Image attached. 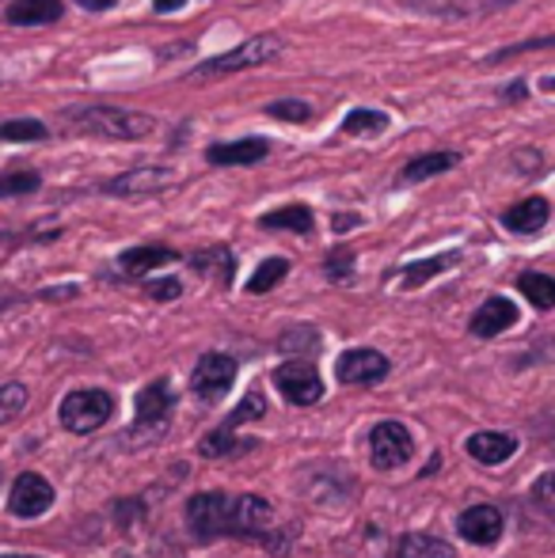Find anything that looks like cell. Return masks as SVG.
Returning <instances> with one entry per match:
<instances>
[{"label": "cell", "mask_w": 555, "mask_h": 558, "mask_svg": "<svg viewBox=\"0 0 555 558\" xmlns=\"http://www.w3.org/2000/svg\"><path fill=\"white\" fill-rule=\"evenodd\" d=\"M415 456V437L403 422H377L370 429V460L377 471H393V468H403V463Z\"/></svg>", "instance_id": "obj_7"}, {"label": "cell", "mask_w": 555, "mask_h": 558, "mask_svg": "<svg viewBox=\"0 0 555 558\" xmlns=\"http://www.w3.org/2000/svg\"><path fill=\"white\" fill-rule=\"evenodd\" d=\"M50 506H53V486L46 483L38 471H23L12 483V490H8V509H12L15 517H23V521H35V517H43Z\"/></svg>", "instance_id": "obj_12"}, {"label": "cell", "mask_w": 555, "mask_h": 558, "mask_svg": "<svg viewBox=\"0 0 555 558\" xmlns=\"http://www.w3.org/2000/svg\"><path fill=\"white\" fill-rule=\"evenodd\" d=\"M460 160H464V156H460L457 148H434V153H419L400 168L396 186H419V183H426V179L449 175L453 168H460Z\"/></svg>", "instance_id": "obj_14"}, {"label": "cell", "mask_w": 555, "mask_h": 558, "mask_svg": "<svg viewBox=\"0 0 555 558\" xmlns=\"http://www.w3.org/2000/svg\"><path fill=\"white\" fill-rule=\"evenodd\" d=\"M111 414H114V399H111V391H104V388L69 391L58 407L61 426L76 437H88V434H96V429H104L107 422H111Z\"/></svg>", "instance_id": "obj_5"}, {"label": "cell", "mask_w": 555, "mask_h": 558, "mask_svg": "<svg viewBox=\"0 0 555 558\" xmlns=\"http://www.w3.org/2000/svg\"><path fill=\"white\" fill-rule=\"evenodd\" d=\"M186 263L194 266V270L202 274V278H209V281H217L221 289H229L232 286V278H237V255H232L225 243H217V247H202V251H194Z\"/></svg>", "instance_id": "obj_20"}, {"label": "cell", "mask_w": 555, "mask_h": 558, "mask_svg": "<svg viewBox=\"0 0 555 558\" xmlns=\"http://www.w3.org/2000/svg\"><path fill=\"white\" fill-rule=\"evenodd\" d=\"M263 396L260 391H252V396L244 399V407H237V411L229 414V422H225V429H232V426H240V422H248V418H263Z\"/></svg>", "instance_id": "obj_37"}, {"label": "cell", "mask_w": 555, "mask_h": 558, "mask_svg": "<svg viewBox=\"0 0 555 558\" xmlns=\"http://www.w3.org/2000/svg\"><path fill=\"white\" fill-rule=\"evenodd\" d=\"M388 118L385 111H377V107H354L347 118H342L339 133L342 137H381V133L388 130Z\"/></svg>", "instance_id": "obj_25"}, {"label": "cell", "mask_w": 555, "mask_h": 558, "mask_svg": "<svg viewBox=\"0 0 555 558\" xmlns=\"http://www.w3.org/2000/svg\"><path fill=\"white\" fill-rule=\"evenodd\" d=\"M263 114H270L275 122H289V125H309L316 111H312V104H304V99H275V104L263 107Z\"/></svg>", "instance_id": "obj_31"}, {"label": "cell", "mask_w": 555, "mask_h": 558, "mask_svg": "<svg viewBox=\"0 0 555 558\" xmlns=\"http://www.w3.org/2000/svg\"><path fill=\"white\" fill-rule=\"evenodd\" d=\"M552 46H555V35L526 38V43L503 46V50H498V53H491V58H483L480 65H498V61H510V58H518V53H529V50H552Z\"/></svg>", "instance_id": "obj_35"}, {"label": "cell", "mask_w": 555, "mask_h": 558, "mask_svg": "<svg viewBox=\"0 0 555 558\" xmlns=\"http://www.w3.org/2000/svg\"><path fill=\"white\" fill-rule=\"evenodd\" d=\"M529 509L555 524V471H544V475L529 486Z\"/></svg>", "instance_id": "obj_30"}, {"label": "cell", "mask_w": 555, "mask_h": 558, "mask_svg": "<svg viewBox=\"0 0 555 558\" xmlns=\"http://www.w3.org/2000/svg\"><path fill=\"white\" fill-rule=\"evenodd\" d=\"M503 228L506 232H514V235H536L544 225L552 221V202L548 198H541V194H533V198H521V202H514L510 209H503Z\"/></svg>", "instance_id": "obj_17"}, {"label": "cell", "mask_w": 555, "mask_h": 558, "mask_svg": "<svg viewBox=\"0 0 555 558\" xmlns=\"http://www.w3.org/2000/svg\"><path fill=\"white\" fill-rule=\"evenodd\" d=\"M514 286L521 289V296H526L536 312H552L555 308V278H552V274L526 270V274H518V281H514Z\"/></svg>", "instance_id": "obj_26"}, {"label": "cell", "mask_w": 555, "mask_h": 558, "mask_svg": "<svg viewBox=\"0 0 555 558\" xmlns=\"http://www.w3.org/2000/svg\"><path fill=\"white\" fill-rule=\"evenodd\" d=\"M541 160H544V156L536 153V148H529V145H521L518 153L510 156V163H514V168H518L521 175H529V179H533V171L541 168Z\"/></svg>", "instance_id": "obj_38"}, {"label": "cell", "mask_w": 555, "mask_h": 558, "mask_svg": "<svg viewBox=\"0 0 555 558\" xmlns=\"http://www.w3.org/2000/svg\"><path fill=\"white\" fill-rule=\"evenodd\" d=\"M270 156L267 137H240V141H217L206 148V163L214 168H252Z\"/></svg>", "instance_id": "obj_13"}, {"label": "cell", "mask_w": 555, "mask_h": 558, "mask_svg": "<svg viewBox=\"0 0 555 558\" xmlns=\"http://www.w3.org/2000/svg\"><path fill=\"white\" fill-rule=\"evenodd\" d=\"M518 304L510 301V296H491V301H483L480 308L472 312V319H468V331L475 338H498L503 331H510L514 324H518Z\"/></svg>", "instance_id": "obj_16"}, {"label": "cell", "mask_w": 555, "mask_h": 558, "mask_svg": "<svg viewBox=\"0 0 555 558\" xmlns=\"http://www.w3.org/2000/svg\"><path fill=\"white\" fill-rule=\"evenodd\" d=\"M503 529H506V521H503V509L498 506H472V509H464L457 521L460 539H468V544H475V547L498 544V539H503Z\"/></svg>", "instance_id": "obj_15"}, {"label": "cell", "mask_w": 555, "mask_h": 558, "mask_svg": "<svg viewBox=\"0 0 555 558\" xmlns=\"http://www.w3.org/2000/svg\"><path fill=\"white\" fill-rule=\"evenodd\" d=\"M286 53V43L278 35H252L244 43H237L232 50L217 53V58H206L191 69V76H237V73H252V69L275 65V61Z\"/></svg>", "instance_id": "obj_3"}, {"label": "cell", "mask_w": 555, "mask_h": 558, "mask_svg": "<svg viewBox=\"0 0 555 558\" xmlns=\"http://www.w3.org/2000/svg\"><path fill=\"white\" fill-rule=\"evenodd\" d=\"M27 388L23 384H0V426H8V422H15L23 411H27Z\"/></svg>", "instance_id": "obj_33"}, {"label": "cell", "mask_w": 555, "mask_h": 558, "mask_svg": "<svg viewBox=\"0 0 555 558\" xmlns=\"http://www.w3.org/2000/svg\"><path fill=\"white\" fill-rule=\"evenodd\" d=\"M202 456H217V460H225V456H240V452H248L252 448V441H237L232 437V429H214V434H206L202 437Z\"/></svg>", "instance_id": "obj_32"}, {"label": "cell", "mask_w": 555, "mask_h": 558, "mask_svg": "<svg viewBox=\"0 0 555 558\" xmlns=\"http://www.w3.org/2000/svg\"><path fill=\"white\" fill-rule=\"evenodd\" d=\"M61 122L84 137L104 141H141L156 130V118L145 111H126L114 104H73L61 111Z\"/></svg>", "instance_id": "obj_2"}, {"label": "cell", "mask_w": 555, "mask_h": 558, "mask_svg": "<svg viewBox=\"0 0 555 558\" xmlns=\"http://www.w3.org/2000/svg\"><path fill=\"white\" fill-rule=\"evenodd\" d=\"M81 12H92V15H104V12H111V8H119L122 0H73Z\"/></svg>", "instance_id": "obj_40"}, {"label": "cell", "mask_w": 555, "mask_h": 558, "mask_svg": "<svg viewBox=\"0 0 555 558\" xmlns=\"http://www.w3.org/2000/svg\"><path fill=\"white\" fill-rule=\"evenodd\" d=\"M183 8H186V0H153L156 15H176V12H183Z\"/></svg>", "instance_id": "obj_42"}, {"label": "cell", "mask_w": 555, "mask_h": 558, "mask_svg": "<svg viewBox=\"0 0 555 558\" xmlns=\"http://www.w3.org/2000/svg\"><path fill=\"white\" fill-rule=\"evenodd\" d=\"M50 137V125L38 118H8L0 122V145H35Z\"/></svg>", "instance_id": "obj_27"}, {"label": "cell", "mask_w": 555, "mask_h": 558, "mask_svg": "<svg viewBox=\"0 0 555 558\" xmlns=\"http://www.w3.org/2000/svg\"><path fill=\"white\" fill-rule=\"evenodd\" d=\"M0 558H35V555H0Z\"/></svg>", "instance_id": "obj_45"}, {"label": "cell", "mask_w": 555, "mask_h": 558, "mask_svg": "<svg viewBox=\"0 0 555 558\" xmlns=\"http://www.w3.org/2000/svg\"><path fill=\"white\" fill-rule=\"evenodd\" d=\"M324 274H327V281H350V278H354V251H350V247L327 251Z\"/></svg>", "instance_id": "obj_34"}, {"label": "cell", "mask_w": 555, "mask_h": 558, "mask_svg": "<svg viewBox=\"0 0 555 558\" xmlns=\"http://www.w3.org/2000/svg\"><path fill=\"white\" fill-rule=\"evenodd\" d=\"M81 289L76 286H65V289H46V293H38V296H46V301H61V296H76Z\"/></svg>", "instance_id": "obj_43"}, {"label": "cell", "mask_w": 555, "mask_h": 558, "mask_svg": "<svg viewBox=\"0 0 555 558\" xmlns=\"http://www.w3.org/2000/svg\"><path fill=\"white\" fill-rule=\"evenodd\" d=\"M510 4H518V0H403L408 12L434 15V20H445V23L483 20V15L506 12Z\"/></svg>", "instance_id": "obj_11"}, {"label": "cell", "mask_w": 555, "mask_h": 558, "mask_svg": "<svg viewBox=\"0 0 555 558\" xmlns=\"http://www.w3.org/2000/svg\"><path fill=\"white\" fill-rule=\"evenodd\" d=\"M0 84H4V76H0Z\"/></svg>", "instance_id": "obj_46"}, {"label": "cell", "mask_w": 555, "mask_h": 558, "mask_svg": "<svg viewBox=\"0 0 555 558\" xmlns=\"http://www.w3.org/2000/svg\"><path fill=\"white\" fill-rule=\"evenodd\" d=\"M286 278H289V258L270 255V258H263V263L255 266L252 278H248V293L263 296V293H270V289H278Z\"/></svg>", "instance_id": "obj_28"}, {"label": "cell", "mask_w": 555, "mask_h": 558, "mask_svg": "<svg viewBox=\"0 0 555 558\" xmlns=\"http://www.w3.org/2000/svg\"><path fill=\"white\" fill-rule=\"evenodd\" d=\"M65 15V0H12L4 8L8 27H50Z\"/></svg>", "instance_id": "obj_19"}, {"label": "cell", "mask_w": 555, "mask_h": 558, "mask_svg": "<svg viewBox=\"0 0 555 558\" xmlns=\"http://www.w3.org/2000/svg\"><path fill=\"white\" fill-rule=\"evenodd\" d=\"M232 380H237V357L229 353H202L198 365L191 373V391L202 399V403H221L229 396Z\"/></svg>", "instance_id": "obj_8"}, {"label": "cell", "mask_w": 555, "mask_h": 558, "mask_svg": "<svg viewBox=\"0 0 555 558\" xmlns=\"http://www.w3.org/2000/svg\"><path fill=\"white\" fill-rule=\"evenodd\" d=\"M186 529L194 539H263L275 544V509L260 494H225V490H202L186 501Z\"/></svg>", "instance_id": "obj_1"}, {"label": "cell", "mask_w": 555, "mask_h": 558, "mask_svg": "<svg viewBox=\"0 0 555 558\" xmlns=\"http://www.w3.org/2000/svg\"><path fill=\"white\" fill-rule=\"evenodd\" d=\"M393 558H457L453 544H445L442 536L430 532H408L393 544Z\"/></svg>", "instance_id": "obj_24"}, {"label": "cell", "mask_w": 555, "mask_h": 558, "mask_svg": "<svg viewBox=\"0 0 555 558\" xmlns=\"http://www.w3.org/2000/svg\"><path fill=\"white\" fill-rule=\"evenodd\" d=\"M260 228H267V232L312 235V228H316V214H312L309 206H301V202H293V206H281V209H275V214H263Z\"/></svg>", "instance_id": "obj_23"}, {"label": "cell", "mask_w": 555, "mask_h": 558, "mask_svg": "<svg viewBox=\"0 0 555 558\" xmlns=\"http://www.w3.org/2000/svg\"><path fill=\"white\" fill-rule=\"evenodd\" d=\"M145 293L153 296V301H179V296H183V281H179V278L145 281Z\"/></svg>", "instance_id": "obj_36"}, {"label": "cell", "mask_w": 555, "mask_h": 558, "mask_svg": "<svg viewBox=\"0 0 555 558\" xmlns=\"http://www.w3.org/2000/svg\"><path fill=\"white\" fill-rule=\"evenodd\" d=\"M460 251H442V255H430V258H415V263L400 266V286L403 289H419L426 286V281L442 278L445 270H453V266H460Z\"/></svg>", "instance_id": "obj_21"}, {"label": "cell", "mask_w": 555, "mask_h": 558, "mask_svg": "<svg viewBox=\"0 0 555 558\" xmlns=\"http://www.w3.org/2000/svg\"><path fill=\"white\" fill-rule=\"evenodd\" d=\"M171 263H179V251H171V247H160V243H141V247H130V251H122L119 255V270H122V278H148L153 270H160V266H171Z\"/></svg>", "instance_id": "obj_18"}, {"label": "cell", "mask_w": 555, "mask_h": 558, "mask_svg": "<svg viewBox=\"0 0 555 558\" xmlns=\"http://www.w3.org/2000/svg\"><path fill=\"white\" fill-rule=\"evenodd\" d=\"M275 388L293 407H312L324 399V380L309 361H281L275 368Z\"/></svg>", "instance_id": "obj_10"}, {"label": "cell", "mask_w": 555, "mask_h": 558, "mask_svg": "<svg viewBox=\"0 0 555 558\" xmlns=\"http://www.w3.org/2000/svg\"><path fill=\"white\" fill-rule=\"evenodd\" d=\"M358 225H362V217H358V214H335V217H331V228H335V235L350 232V228H358Z\"/></svg>", "instance_id": "obj_41"}, {"label": "cell", "mask_w": 555, "mask_h": 558, "mask_svg": "<svg viewBox=\"0 0 555 558\" xmlns=\"http://www.w3.org/2000/svg\"><path fill=\"white\" fill-rule=\"evenodd\" d=\"M388 373H393V361L381 350H370V345L339 353V361H335V376H339V384H350V388H373Z\"/></svg>", "instance_id": "obj_9"}, {"label": "cell", "mask_w": 555, "mask_h": 558, "mask_svg": "<svg viewBox=\"0 0 555 558\" xmlns=\"http://www.w3.org/2000/svg\"><path fill=\"white\" fill-rule=\"evenodd\" d=\"M498 99H503V104H526V99H529V81L521 76V81L503 84V88H498Z\"/></svg>", "instance_id": "obj_39"}, {"label": "cell", "mask_w": 555, "mask_h": 558, "mask_svg": "<svg viewBox=\"0 0 555 558\" xmlns=\"http://www.w3.org/2000/svg\"><path fill=\"white\" fill-rule=\"evenodd\" d=\"M541 92H548V96H555V76H544V81H541Z\"/></svg>", "instance_id": "obj_44"}, {"label": "cell", "mask_w": 555, "mask_h": 558, "mask_svg": "<svg viewBox=\"0 0 555 558\" xmlns=\"http://www.w3.org/2000/svg\"><path fill=\"white\" fill-rule=\"evenodd\" d=\"M464 448H468V456H472L475 463H487V468H495V463H506L514 452H518V437H514V434H472Z\"/></svg>", "instance_id": "obj_22"}, {"label": "cell", "mask_w": 555, "mask_h": 558, "mask_svg": "<svg viewBox=\"0 0 555 558\" xmlns=\"http://www.w3.org/2000/svg\"><path fill=\"white\" fill-rule=\"evenodd\" d=\"M171 183H176V171L171 168H164V163H137V168L119 171L107 183H99V194L134 202V198H153V194L171 191Z\"/></svg>", "instance_id": "obj_6"}, {"label": "cell", "mask_w": 555, "mask_h": 558, "mask_svg": "<svg viewBox=\"0 0 555 558\" xmlns=\"http://www.w3.org/2000/svg\"><path fill=\"white\" fill-rule=\"evenodd\" d=\"M43 186V175L31 168H20V171H0V198H27Z\"/></svg>", "instance_id": "obj_29"}, {"label": "cell", "mask_w": 555, "mask_h": 558, "mask_svg": "<svg viewBox=\"0 0 555 558\" xmlns=\"http://www.w3.org/2000/svg\"><path fill=\"white\" fill-rule=\"evenodd\" d=\"M134 426H130V434H126V441L122 445H130V448H137V445H148V441H156V437H164V429H168V422H171V411H176V396H171V384L164 380H153V384H145V388L137 391V399H134Z\"/></svg>", "instance_id": "obj_4"}]
</instances>
